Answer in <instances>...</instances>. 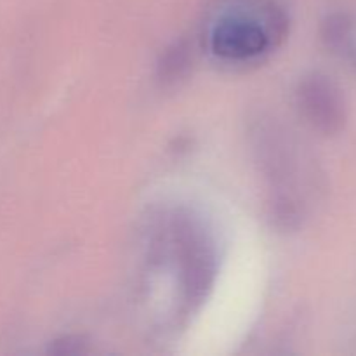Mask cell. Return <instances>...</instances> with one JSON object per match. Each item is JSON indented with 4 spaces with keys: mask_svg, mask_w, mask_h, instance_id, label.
I'll list each match as a JSON object with an SVG mask.
<instances>
[{
    "mask_svg": "<svg viewBox=\"0 0 356 356\" xmlns=\"http://www.w3.org/2000/svg\"><path fill=\"white\" fill-rule=\"evenodd\" d=\"M145 289L159 318L177 327L198 308L216 275V247L205 226L184 212L160 216L148 229ZM155 308V315L159 312Z\"/></svg>",
    "mask_w": 356,
    "mask_h": 356,
    "instance_id": "6da1fadb",
    "label": "cell"
},
{
    "mask_svg": "<svg viewBox=\"0 0 356 356\" xmlns=\"http://www.w3.org/2000/svg\"><path fill=\"white\" fill-rule=\"evenodd\" d=\"M291 28L277 0H218L205 16L202 44L216 63L259 65L285 42Z\"/></svg>",
    "mask_w": 356,
    "mask_h": 356,
    "instance_id": "7a4b0ae2",
    "label": "cell"
},
{
    "mask_svg": "<svg viewBox=\"0 0 356 356\" xmlns=\"http://www.w3.org/2000/svg\"><path fill=\"white\" fill-rule=\"evenodd\" d=\"M301 117L322 136H337L348 124V103L339 83L325 73H309L296 89Z\"/></svg>",
    "mask_w": 356,
    "mask_h": 356,
    "instance_id": "3957f363",
    "label": "cell"
},
{
    "mask_svg": "<svg viewBox=\"0 0 356 356\" xmlns=\"http://www.w3.org/2000/svg\"><path fill=\"white\" fill-rule=\"evenodd\" d=\"M320 37L332 54L346 59L356 70V17L348 13H332L322 21Z\"/></svg>",
    "mask_w": 356,
    "mask_h": 356,
    "instance_id": "277c9868",
    "label": "cell"
}]
</instances>
